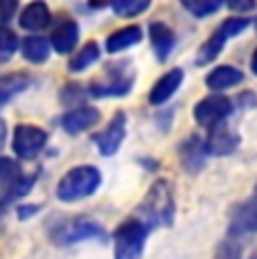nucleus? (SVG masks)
I'll return each mask as SVG.
<instances>
[{"label":"nucleus","instance_id":"c85d7f7f","mask_svg":"<svg viewBox=\"0 0 257 259\" xmlns=\"http://www.w3.org/2000/svg\"><path fill=\"white\" fill-rule=\"evenodd\" d=\"M41 210V205H21L18 207V217L21 219H29V214H36Z\"/></svg>","mask_w":257,"mask_h":259},{"label":"nucleus","instance_id":"a878e982","mask_svg":"<svg viewBox=\"0 0 257 259\" xmlns=\"http://www.w3.org/2000/svg\"><path fill=\"white\" fill-rule=\"evenodd\" d=\"M215 259H241V248L237 246L232 239H228V241H224L219 246V250H217V257Z\"/></svg>","mask_w":257,"mask_h":259},{"label":"nucleus","instance_id":"393cba45","mask_svg":"<svg viewBox=\"0 0 257 259\" xmlns=\"http://www.w3.org/2000/svg\"><path fill=\"white\" fill-rule=\"evenodd\" d=\"M183 7H185L190 14H194L196 18H205V16H210V14L219 12L221 3H207V0H185V3H183Z\"/></svg>","mask_w":257,"mask_h":259},{"label":"nucleus","instance_id":"9b49d317","mask_svg":"<svg viewBox=\"0 0 257 259\" xmlns=\"http://www.w3.org/2000/svg\"><path fill=\"white\" fill-rule=\"evenodd\" d=\"M100 111L95 106H77L72 111H68L66 115L61 117V126L66 133L70 136H77V133L88 131L91 126H95L100 122Z\"/></svg>","mask_w":257,"mask_h":259},{"label":"nucleus","instance_id":"423d86ee","mask_svg":"<svg viewBox=\"0 0 257 259\" xmlns=\"http://www.w3.org/2000/svg\"><path fill=\"white\" fill-rule=\"evenodd\" d=\"M232 111L235 108H232V102L228 97H224V95H210V97L201 99L194 106V119L210 131V128L224 124L232 115Z\"/></svg>","mask_w":257,"mask_h":259},{"label":"nucleus","instance_id":"ddd939ff","mask_svg":"<svg viewBox=\"0 0 257 259\" xmlns=\"http://www.w3.org/2000/svg\"><path fill=\"white\" fill-rule=\"evenodd\" d=\"M181 83H183V70H181V68H174V70L165 72V74H162V77L154 83V88H151L149 102L154 104V106H160V104H165L167 99L172 97V95L179 91Z\"/></svg>","mask_w":257,"mask_h":259},{"label":"nucleus","instance_id":"7ed1b4c3","mask_svg":"<svg viewBox=\"0 0 257 259\" xmlns=\"http://www.w3.org/2000/svg\"><path fill=\"white\" fill-rule=\"evenodd\" d=\"M102 183V174L97 167L93 165H81L75 167L70 171L63 174V178L57 185V198L63 203H75L81 198H88L91 194H95V189Z\"/></svg>","mask_w":257,"mask_h":259},{"label":"nucleus","instance_id":"7c9ffc66","mask_svg":"<svg viewBox=\"0 0 257 259\" xmlns=\"http://www.w3.org/2000/svg\"><path fill=\"white\" fill-rule=\"evenodd\" d=\"M250 68H253V72L257 74V50H255V54H253V61H250Z\"/></svg>","mask_w":257,"mask_h":259},{"label":"nucleus","instance_id":"b1692460","mask_svg":"<svg viewBox=\"0 0 257 259\" xmlns=\"http://www.w3.org/2000/svg\"><path fill=\"white\" fill-rule=\"evenodd\" d=\"M16 48H18L16 34L7 27H0V63L9 61L14 57V52H16Z\"/></svg>","mask_w":257,"mask_h":259},{"label":"nucleus","instance_id":"20e7f679","mask_svg":"<svg viewBox=\"0 0 257 259\" xmlns=\"http://www.w3.org/2000/svg\"><path fill=\"white\" fill-rule=\"evenodd\" d=\"M149 228L136 217L120 223L113 232V246H115V259H140L145 252V243Z\"/></svg>","mask_w":257,"mask_h":259},{"label":"nucleus","instance_id":"dca6fc26","mask_svg":"<svg viewBox=\"0 0 257 259\" xmlns=\"http://www.w3.org/2000/svg\"><path fill=\"white\" fill-rule=\"evenodd\" d=\"M50 18H52L50 9H48L46 3H32L21 12L18 23H21V27L27 29V32H41V29H46L48 25H50Z\"/></svg>","mask_w":257,"mask_h":259},{"label":"nucleus","instance_id":"c756f323","mask_svg":"<svg viewBox=\"0 0 257 259\" xmlns=\"http://www.w3.org/2000/svg\"><path fill=\"white\" fill-rule=\"evenodd\" d=\"M228 7L235 12H250V9H255V3H230Z\"/></svg>","mask_w":257,"mask_h":259},{"label":"nucleus","instance_id":"cd10ccee","mask_svg":"<svg viewBox=\"0 0 257 259\" xmlns=\"http://www.w3.org/2000/svg\"><path fill=\"white\" fill-rule=\"evenodd\" d=\"M16 12H18V3H16V0H0V27H3V23L12 21Z\"/></svg>","mask_w":257,"mask_h":259},{"label":"nucleus","instance_id":"a211bd4d","mask_svg":"<svg viewBox=\"0 0 257 259\" xmlns=\"http://www.w3.org/2000/svg\"><path fill=\"white\" fill-rule=\"evenodd\" d=\"M142 41V29L138 25H128V27H122L117 32H113L111 36L106 38V52L108 54H115L122 52V50L136 46V43Z\"/></svg>","mask_w":257,"mask_h":259},{"label":"nucleus","instance_id":"f3484780","mask_svg":"<svg viewBox=\"0 0 257 259\" xmlns=\"http://www.w3.org/2000/svg\"><path fill=\"white\" fill-rule=\"evenodd\" d=\"M228 38L230 36H228V32L224 29V25H219V27L210 34V38H207L203 46L199 48V52H196V66H205V63L215 61V59L219 57V52L224 50Z\"/></svg>","mask_w":257,"mask_h":259},{"label":"nucleus","instance_id":"5701e85b","mask_svg":"<svg viewBox=\"0 0 257 259\" xmlns=\"http://www.w3.org/2000/svg\"><path fill=\"white\" fill-rule=\"evenodd\" d=\"M111 9L117 14V16H138L145 9H149V3L147 0H115L111 5Z\"/></svg>","mask_w":257,"mask_h":259},{"label":"nucleus","instance_id":"9d476101","mask_svg":"<svg viewBox=\"0 0 257 259\" xmlns=\"http://www.w3.org/2000/svg\"><path fill=\"white\" fill-rule=\"evenodd\" d=\"M203 144H205V153H210V156H228L239 144V136L230 126H226V122H224L219 126L210 128Z\"/></svg>","mask_w":257,"mask_h":259},{"label":"nucleus","instance_id":"f03ea898","mask_svg":"<svg viewBox=\"0 0 257 259\" xmlns=\"http://www.w3.org/2000/svg\"><path fill=\"white\" fill-rule=\"evenodd\" d=\"M136 83V70L131 61H111L106 63L102 77L91 81L88 93L93 97H124Z\"/></svg>","mask_w":257,"mask_h":259},{"label":"nucleus","instance_id":"2eb2a0df","mask_svg":"<svg viewBox=\"0 0 257 259\" xmlns=\"http://www.w3.org/2000/svg\"><path fill=\"white\" fill-rule=\"evenodd\" d=\"M77 41H79V25L75 21H63V23H59L57 27L52 29V36H50V43H52V48L57 50L59 54H68V52H72L77 46Z\"/></svg>","mask_w":257,"mask_h":259},{"label":"nucleus","instance_id":"bb28decb","mask_svg":"<svg viewBox=\"0 0 257 259\" xmlns=\"http://www.w3.org/2000/svg\"><path fill=\"white\" fill-rule=\"evenodd\" d=\"M16 176H21L16 162L9 160V158H0V183H5V181L12 183Z\"/></svg>","mask_w":257,"mask_h":259},{"label":"nucleus","instance_id":"f257e3e1","mask_svg":"<svg viewBox=\"0 0 257 259\" xmlns=\"http://www.w3.org/2000/svg\"><path fill=\"white\" fill-rule=\"evenodd\" d=\"M138 221H142L147 228L172 226L174 221V194L167 181H156L149 187L147 196L138 205Z\"/></svg>","mask_w":257,"mask_h":259},{"label":"nucleus","instance_id":"4468645a","mask_svg":"<svg viewBox=\"0 0 257 259\" xmlns=\"http://www.w3.org/2000/svg\"><path fill=\"white\" fill-rule=\"evenodd\" d=\"M149 38H151V46H154L158 61H167L172 50L176 46V36H174V32H172V27L165 23H151L149 25Z\"/></svg>","mask_w":257,"mask_h":259},{"label":"nucleus","instance_id":"39448f33","mask_svg":"<svg viewBox=\"0 0 257 259\" xmlns=\"http://www.w3.org/2000/svg\"><path fill=\"white\" fill-rule=\"evenodd\" d=\"M50 239L57 246H72L79 241H91V239H106V232L97 221L93 219H83V217H75V219H66V221L57 223L50 230Z\"/></svg>","mask_w":257,"mask_h":259},{"label":"nucleus","instance_id":"0eeeda50","mask_svg":"<svg viewBox=\"0 0 257 259\" xmlns=\"http://www.w3.org/2000/svg\"><path fill=\"white\" fill-rule=\"evenodd\" d=\"M48 144V133L43 128L34 126V124H18L16 131H14L12 138V147L14 153L23 160H29V158H36L38 153L43 151V147Z\"/></svg>","mask_w":257,"mask_h":259},{"label":"nucleus","instance_id":"6ab92c4d","mask_svg":"<svg viewBox=\"0 0 257 259\" xmlns=\"http://www.w3.org/2000/svg\"><path fill=\"white\" fill-rule=\"evenodd\" d=\"M29 83H32V77L25 72H14V74L0 77V106L7 104L9 99H14L16 95H21Z\"/></svg>","mask_w":257,"mask_h":259},{"label":"nucleus","instance_id":"412c9836","mask_svg":"<svg viewBox=\"0 0 257 259\" xmlns=\"http://www.w3.org/2000/svg\"><path fill=\"white\" fill-rule=\"evenodd\" d=\"M21 52L29 63H46L50 57V41L43 36H27L21 46Z\"/></svg>","mask_w":257,"mask_h":259},{"label":"nucleus","instance_id":"1a4fd4ad","mask_svg":"<svg viewBox=\"0 0 257 259\" xmlns=\"http://www.w3.org/2000/svg\"><path fill=\"white\" fill-rule=\"evenodd\" d=\"M124 136H126V115L124 113H115L111 117V122L106 124V128L93 136V142L97 144V151L102 156H113V153H117L120 144L124 142Z\"/></svg>","mask_w":257,"mask_h":259},{"label":"nucleus","instance_id":"aec40b11","mask_svg":"<svg viewBox=\"0 0 257 259\" xmlns=\"http://www.w3.org/2000/svg\"><path fill=\"white\" fill-rule=\"evenodd\" d=\"M241 81V72L232 66H219L215 68L210 74H207L205 83L210 91H226V88H232Z\"/></svg>","mask_w":257,"mask_h":259},{"label":"nucleus","instance_id":"4be33fe9","mask_svg":"<svg viewBox=\"0 0 257 259\" xmlns=\"http://www.w3.org/2000/svg\"><path fill=\"white\" fill-rule=\"evenodd\" d=\"M100 59V46L97 43H86L75 57L70 59V63H68V68H70L72 72H81V70H88V68L93 66V63Z\"/></svg>","mask_w":257,"mask_h":259},{"label":"nucleus","instance_id":"f8f14e48","mask_svg":"<svg viewBox=\"0 0 257 259\" xmlns=\"http://www.w3.org/2000/svg\"><path fill=\"white\" fill-rule=\"evenodd\" d=\"M179 156H181V162H183V169L190 174H196L201 171L205 165V144L199 136H190L187 140L181 142V149H179Z\"/></svg>","mask_w":257,"mask_h":259},{"label":"nucleus","instance_id":"6e6552de","mask_svg":"<svg viewBox=\"0 0 257 259\" xmlns=\"http://www.w3.org/2000/svg\"><path fill=\"white\" fill-rule=\"evenodd\" d=\"M257 232V185L246 201L237 203L230 212V237Z\"/></svg>","mask_w":257,"mask_h":259}]
</instances>
